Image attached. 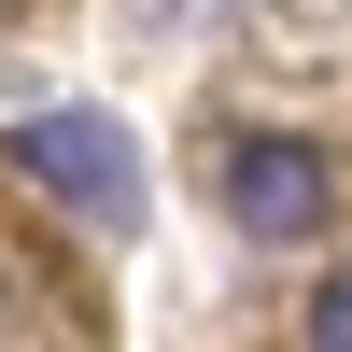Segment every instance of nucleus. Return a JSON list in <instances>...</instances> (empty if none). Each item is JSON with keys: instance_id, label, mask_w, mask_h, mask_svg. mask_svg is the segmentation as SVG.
Segmentation results:
<instances>
[{"instance_id": "nucleus-3", "label": "nucleus", "mask_w": 352, "mask_h": 352, "mask_svg": "<svg viewBox=\"0 0 352 352\" xmlns=\"http://www.w3.org/2000/svg\"><path fill=\"white\" fill-rule=\"evenodd\" d=\"M310 352H352V268L324 282V296H310Z\"/></svg>"}, {"instance_id": "nucleus-2", "label": "nucleus", "mask_w": 352, "mask_h": 352, "mask_svg": "<svg viewBox=\"0 0 352 352\" xmlns=\"http://www.w3.org/2000/svg\"><path fill=\"white\" fill-rule=\"evenodd\" d=\"M226 212H240L254 240H310V226L338 212L324 155H310V141H240V155H226Z\"/></svg>"}, {"instance_id": "nucleus-1", "label": "nucleus", "mask_w": 352, "mask_h": 352, "mask_svg": "<svg viewBox=\"0 0 352 352\" xmlns=\"http://www.w3.org/2000/svg\"><path fill=\"white\" fill-rule=\"evenodd\" d=\"M0 155H14L43 197H71L85 226H113V240L141 226V141L113 127V113H28V127L0 141Z\"/></svg>"}]
</instances>
